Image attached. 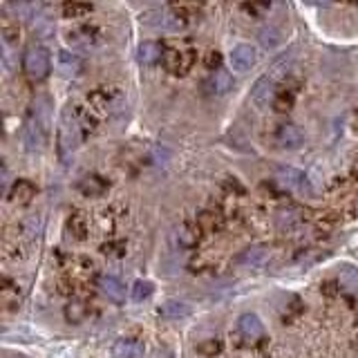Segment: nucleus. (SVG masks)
Masks as SVG:
<instances>
[{
    "label": "nucleus",
    "instance_id": "obj_1",
    "mask_svg": "<svg viewBox=\"0 0 358 358\" xmlns=\"http://www.w3.org/2000/svg\"><path fill=\"white\" fill-rule=\"evenodd\" d=\"M81 143V121L77 110L68 106L61 112V121H59V157L63 163H68L72 159V155L77 152Z\"/></svg>",
    "mask_w": 358,
    "mask_h": 358
},
{
    "label": "nucleus",
    "instance_id": "obj_2",
    "mask_svg": "<svg viewBox=\"0 0 358 358\" xmlns=\"http://www.w3.org/2000/svg\"><path fill=\"white\" fill-rule=\"evenodd\" d=\"M141 23L161 32H179L188 25V18L179 12V7H157L143 12Z\"/></svg>",
    "mask_w": 358,
    "mask_h": 358
},
{
    "label": "nucleus",
    "instance_id": "obj_3",
    "mask_svg": "<svg viewBox=\"0 0 358 358\" xmlns=\"http://www.w3.org/2000/svg\"><path fill=\"white\" fill-rule=\"evenodd\" d=\"M86 103H88V112H92L95 117L112 115L121 106V92L117 88H97L86 97Z\"/></svg>",
    "mask_w": 358,
    "mask_h": 358
},
{
    "label": "nucleus",
    "instance_id": "obj_4",
    "mask_svg": "<svg viewBox=\"0 0 358 358\" xmlns=\"http://www.w3.org/2000/svg\"><path fill=\"white\" fill-rule=\"evenodd\" d=\"M23 70L34 81L45 79L50 74V52L43 45H30L23 54Z\"/></svg>",
    "mask_w": 358,
    "mask_h": 358
},
{
    "label": "nucleus",
    "instance_id": "obj_5",
    "mask_svg": "<svg viewBox=\"0 0 358 358\" xmlns=\"http://www.w3.org/2000/svg\"><path fill=\"white\" fill-rule=\"evenodd\" d=\"M163 68H166L170 74L183 77L195 63V52L192 50H179V48H168L163 50Z\"/></svg>",
    "mask_w": 358,
    "mask_h": 358
},
{
    "label": "nucleus",
    "instance_id": "obj_6",
    "mask_svg": "<svg viewBox=\"0 0 358 358\" xmlns=\"http://www.w3.org/2000/svg\"><path fill=\"white\" fill-rule=\"evenodd\" d=\"M103 41V34L97 25H79L68 32V43L81 50H92Z\"/></svg>",
    "mask_w": 358,
    "mask_h": 358
},
{
    "label": "nucleus",
    "instance_id": "obj_7",
    "mask_svg": "<svg viewBox=\"0 0 358 358\" xmlns=\"http://www.w3.org/2000/svg\"><path fill=\"white\" fill-rule=\"evenodd\" d=\"M255 63H258V52H255V48H251V45L242 43L231 50V68L235 72H240V74L249 72Z\"/></svg>",
    "mask_w": 358,
    "mask_h": 358
},
{
    "label": "nucleus",
    "instance_id": "obj_8",
    "mask_svg": "<svg viewBox=\"0 0 358 358\" xmlns=\"http://www.w3.org/2000/svg\"><path fill=\"white\" fill-rule=\"evenodd\" d=\"M305 141V137H302L300 128L296 123H280L275 128V143L280 146V148H287V150H296Z\"/></svg>",
    "mask_w": 358,
    "mask_h": 358
},
{
    "label": "nucleus",
    "instance_id": "obj_9",
    "mask_svg": "<svg viewBox=\"0 0 358 358\" xmlns=\"http://www.w3.org/2000/svg\"><path fill=\"white\" fill-rule=\"evenodd\" d=\"M233 88V77L231 72H226L222 68L213 70L208 74V79L204 81V90L208 92V95H215V97H222L226 95V92H231Z\"/></svg>",
    "mask_w": 358,
    "mask_h": 358
},
{
    "label": "nucleus",
    "instance_id": "obj_10",
    "mask_svg": "<svg viewBox=\"0 0 358 358\" xmlns=\"http://www.w3.org/2000/svg\"><path fill=\"white\" fill-rule=\"evenodd\" d=\"M275 97H278V90H275V81L271 77H262L255 81V86L251 90V99L255 106L267 108L269 103H273Z\"/></svg>",
    "mask_w": 358,
    "mask_h": 358
},
{
    "label": "nucleus",
    "instance_id": "obj_11",
    "mask_svg": "<svg viewBox=\"0 0 358 358\" xmlns=\"http://www.w3.org/2000/svg\"><path fill=\"white\" fill-rule=\"evenodd\" d=\"M57 66H59V72L66 79H77L81 72H83V61H81L79 54L70 52V50H61L59 52Z\"/></svg>",
    "mask_w": 358,
    "mask_h": 358
},
{
    "label": "nucleus",
    "instance_id": "obj_12",
    "mask_svg": "<svg viewBox=\"0 0 358 358\" xmlns=\"http://www.w3.org/2000/svg\"><path fill=\"white\" fill-rule=\"evenodd\" d=\"M110 356L112 358H143L146 350L137 338H119V341H115L112 350H110Z\"/></svg>",
    "mask_w": 358,
    "mask_h": 358
},
{
    "label": "nucleus",
    "instance_id": "obj_13",
    "mask_svg": "<svg viewBox=\"0 0 358 358\" xmlns=\"http://www.w3.org/2000/svg\"><path fill=\"white\" fill-rule=\"evenodd\" d=\"M237 332H240L244 341H258L264 334L262 320L255 314H242L240 320H237Z\"/></svg>",
    "mask_w": 358,
    "mask_h": 358
},
{
    "label": "nucleus",
    "instance_id": "obj_14",
    "mask_svg": "<svg viewBox=\"0 0 358 358\" xmlns=\"http://www.w3.org/2000/svg\"><path fill=\"white\" fill-rule=\"evenodd\" d=\"M32 121H36L45 132L50 135V126H52V101L50 97H36L34 101V110H32Z\"/></svg>",
    "mask_w": 358,
    "mask_h": 358
},
{
    "label": "nucleus",
    "instance_id": "obj_15",
    "mask_svg": "<svg viewBox=\"0 0 358 358\" xmlns=\"http://www.w3.org/2000/svg\"><path fill=\"white\" fill-rule=\"evenodd\" d=\"M99 289L101 293L108 298V300H112L115 305H121V302L126 300V289H123V284L119 282L115 275H101L99 278Z\"/></svg>",
    "mask_w": 358,
    "mask_h": 358
},
{
    "label": "nucleus",
    "instance_id": "obj_16",
    "mask_svg": "<svg viewBox=\"0 0 358 358\" xmlns=\"http://www.w3.org/2000/svg\"><path fill=\"white\" fill-rule=\"evenodd\" d=\"M36 197V186H34V181L30 179H16L12 183V188H9V199L14 201V204H30V201Z\"/></svg>",
    "mask_w": 358,
    "mask_h": 358
},
{
    "label": "nucleus",
    "instance_id": "obj_17",
    "mask_svg": "<svg viewBox=\"0 0 358 358\" xmlns=\"http://www.w3.org/2000/svg\"><path fill=\"white\" fill-rule=\"evenodd\" d=\"M137 59L141 66H155V63L163 61V50L157 41H143L137 50Z\"/></svg>",
    "mask_w": 358,
    "mask_h": 358
},
{
    "label": "nucleus",
    "instance_id": "obj_18",
    "mask_svg": "<svg viewBox=\"0 0 358 358\" xmlns=\"http://www.w3.org/2000/svg\"><path fill=\"white\" fill-rule=\"evenodd\" d=\"M45 139H48V132H45L39 123L30 119V121H27V126H25V146H27V150H30V152L41 150Z\"/></svg>",
    "mask_w": 358,
    "mask_h": 358
},
{
    "label": "nucleus",
    "instance_id": "obj_19",
    "mask_svg": "<svg viewBox=\"0 0 358 358\" xmlns=\"http://www.w3.org/2000/svg\"><path fill=\"white\" fill-rule=\"evenodd\" d=\"M79 190L83 192L86 197H99L108 190V183L97 175H86L79 179Z\"/></svg>",
    "mask_w": 358,
    "mask_h": 358
},
{
    "label": "nucleus",
    "instance_id": "obj_20",
    "mask_svg": "<svg viewBox=\"0 0 358 358\" xmlns=\"http://www.w3.org/2000/svg\"><path fill=\"white\" fill-rule=\"evenodd\" d=\"M159 314L163 318H168V320H179V318L190 316V307L181 300H168V302H163L161 305Z\"/></svg>",
    "mask_w": 358,
    "mask_h": 358
},
{
    "label": "nucleus",
    "instance_id": "obj_21",
    "mask_svg": "<svg viewBox=\"0 0 358 358\" xmlns=\"http://www.w3.org/2000/svg\"><path fill=\"white\" fill-rule=\"evenodd\" d=\"M269 253L264 246H251V249L242 251V255L237 258V262L240 264H246V267H262L264 262H267Z\"/></svg>",
    "mask_w": 358,
    "mask_h": 358
},
{
    "label": "nucleus",
    "instance_id": "obj_22",
    "mask_svg": "<svg viewBox=\"0 0 358 358\" xmlns=\"http://www.w3.org/2000/svg\"><path fill=\"white\" fill-rule=\"evenodd\" d=\"M68 231H70L72 237H77V240H86V233H88V219H86V215L83 213L70 215Z\"/></svg>",
    "mask_w": 358,
    "mask_h": 358
},
{
    "label": "nucleus",
    "instance_id": "obj_23",
    "mask_svg": "<svg viewBox=\"0 0 358 358\" xmlns=\"http://www.w3.org/2000/svg\"><path fill=\"white\" fill-rule=\"evenodd\" d=\"M86 314H88V309H86L83 302L70 300L66 305V320H68V323H72V325H79L81 320L86 318Z\"/></svg>",
    "mask_w": 358,
    "mask_h": 358
},
{
    "label": "nucleus",
    "instance_id": "obj_24",
    "mask_svg": "<svg viewBox=\"0 0 358 358\" xmlns=\"http://www.w3.org/2000/svg\"><path fill=\"white\" fill-rule=\"evenodd\" d=\"M92 9H95V5H90V3H66V5H61V12L66 18H83L92 12Z\"/></svg>",
    "mask_w": 358,
    "mask_h": 358
},
{
    "label": "nucleus",
    "instance_id": "obj_25",
    "mask_svg": "<svg viewBox=\"0 0 358 358\" xmlns=\"http://www.w3.org/2000/svg\"><path fill=\"white\" fill-rule=\"evenodd\" d=\"M278 179H280L287 188H300V183L305 181V177H302V172L296 170V168H280V170H278Z\"/></svg>",
    "mask_w": 358,
    "mask_h": 358
},
{
    "label": "nucleus",
    "instance_id": "obj_26",
    "mask_svg": "<svg viewBox=\"0 0 358 358\" xmlns=\"http://www.w3.org/2000/svg\"><path fill=\"white\" fill-rule=\"evenodd\" d=\"M338 282H341V287H345L347 291H358V269L343 267L341 273H338Z\"/></svg>",
    "mask_w": 358,
    "mask_h": 358
},
{
    "label": "nucleus",
    "instance_id": "obj_27",
    "mask_svg": "<svg viewBox=\"0 0 358 358\" xmlns=\"http://www.w3.org/2000/svg\"><path fill=\"white\" fill-rule=\"evenodd\" d=\"M152 282L150 280H137L135 282V287H132V300L135 302H143V300H148L152 296Z\"/></svg>",
    "mask_w": 358,
    "mask_h": 358
},
{
    "label": "nucleus",
    "instance_id": "obj_28",
    "mask_svg": "<svg viewBox=\"0 0 358 358\" xmlns=\"http://www.w3.org/2000/svg\"><path fill=\"white\" fill-rule=\"evenodd\" d=\"M32 18H36V21H32L34 32H36V34H41L43 39H48V36L54 32V23H52L45 14H36V16H32Z\"/></svg>",
    "mask_w": 358,
    "mask_h": 358
},
{
    "label": "nucleus",
    "instance_id": "obj_29",
    "mask_svg": "<svg viewBox=\"0 0 358 358\" xmlns=\"http://www.w3.org/2000/svg\"><path fill=\"white\" fill-rule=\"evenodd\" d=\"M273 108L278 112H289L293 108V92H278V97L273 101Z\"/></svg>",
    "mask_w": 358,
    "mask_h": 358
},
{
    "label": "nucleus",
    "instance_id": "obj_30",
    "mask_svg": "<svg viewBox=\"0 0 358 358\" xmlns=\"http://www.w3.org/2000/svg\"><path fill=\"white\" fill-rule=\"evenodd\" d=\"M3 39H5L7 45L18 41V23H12L9 18H5L3 21Z\"/></svg>",
    "mask_w": 358,
    "mask_h": 358
},
{
    "label": "nucleus",
    "instance_id": "obj_31",
    "mask_svg": "<svg viewBox=\"0 0 358 358\" xmlns=\"http://www.w3.org/2000/svg\"><path fill=\"white\" fill-rule=\"evenodd\" d=\"M177 240H179L181 246H190L192 242L197 240V235L192 233L188 226H179V231H177Z\"/></svg>",
    "mask_w": 358,
    "mask_h": 358
},
{
    "label": "nucleus",
    "instance_id": "obj_32",
    "mask_svg": "<svg viewBox=\"0 0 358 358\" xmlns=\"http://www.w3.org/2000/svg\"><path fill=\"white\" fill-rule=\"evenodd\" d=\"M280 41V36H275V32L273 30H262L260 32V43L264 45V48H275V43Z\"/></svg>",
    "mask_w": 358,
    "mask_h": 358
},
{
    "label": "nucleus",
    "instance_id": "obj_33",
    "mask_svg": "<svg viewBox=\"0 0 358 358\" xmlns=\"http://www.w3.org/2000/svg\"><path fill=\"white\" fill-rule=\"evenodd\" d=\"M219 61H222V59H219V54H217V52H210V57H208V61H206V66H208V68L219 66Z\"/></svg>",
    "mask_w": 358,
    "mask_h": 358
},
{
    "label": "nucleus",
    "instance_id": "obj_34",
    "mask_svg": "<svg viewBox=\"0 0 358 358\" xmlns=\"http://www.w3.org/2000/svg\"><path fill=\"white\" fill-rule=\"evenodd\" d=\"M356 210H358V204H356Z\"/></svg>",
    "mask_w": 358,
    "mask_h": 358
}]
</instances>
